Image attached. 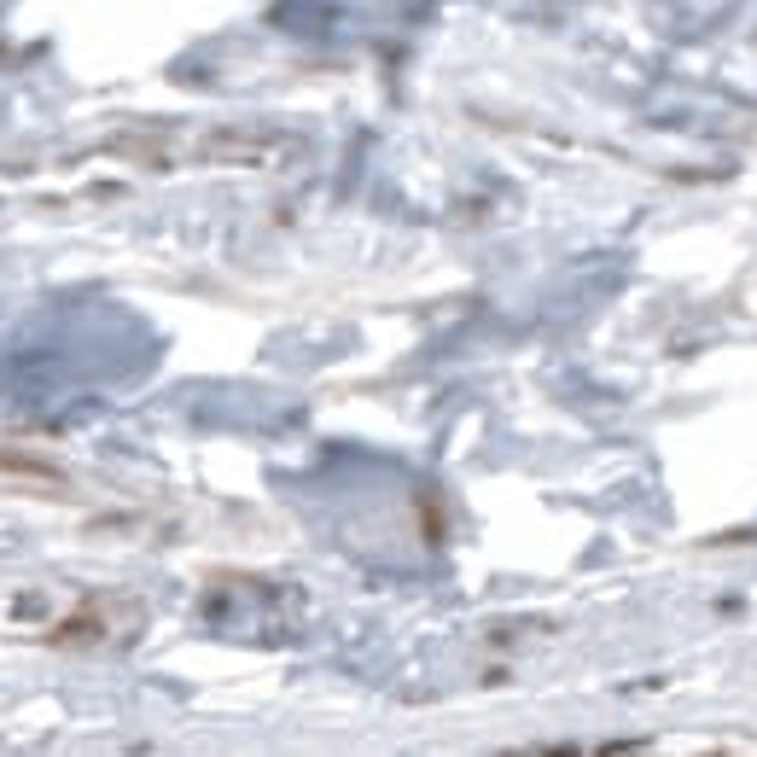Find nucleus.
<instances>
[{
    "label": "nucleus",
    "mask_w": 757,
    "mask_h": 757,
    "mask_svg": "<svg viewBox=\"0 0 757 757\" xmlns=\"http://www.w3.org/2000/svg\"><path fill=\"white\" fill-rule=\"evenodd\" d=\"M129 606L99 588L76 583H35V577H0V641L24 647H94L111 641Z\"/></svg>",
    "instance_id": "obj_1"
}]
</instances>
